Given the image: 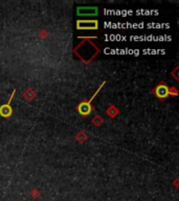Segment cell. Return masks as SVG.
<instances>
[{
  "mask_svg": "<svg viewBox=\"0 0 179 201\" xmlns=\"http://www.w3.org/2000/svg\"><path fill=\"white\" fill-rule=\"evenodd\" d=\"M105 84H106V82H103V83L101 84V86L98 88V90L94 92V94L89 99V100H88V101H83L82 103H80L79 105L77 106V112H79V113L81 114L82 116H88V115H90V114H91V112L93 111V109H94L93 106L91 105L92 101H93V99L96 98V96H98V93L100 92V90L102 89L103 87H104Z\"/></svg>",
  "mask_w": 179,
  "mask_h": 201,
  "instance_id": "6da1fadb",
  "label": "cell"
},
{
  "mask_svg": "<svg viewBox=\"0 0 179 201\" xmlns=\"http://www.w3.org/2000/svg\"><path fill=\"white\" fill-rule=\"evenodd\" d=\"M154 94L157 96L158 100H160L161 102L165 101L170 96V88L168 87V85L163 82L159 83L158 85L155 87L154 89Z\"/></svg>",
  "mask_w": 179,
  "mask_h": 201,
  "instance_id": "7a4b0ae2",
  "label": "cell"
},
{
  "mask_svg": "<svg viewBox=\"0 0 179 201\" xmlns=\"http://www.w3.org/2000/svg\"><path fill=\"white\" fill-rule=\"evenodd\" d=\"M15 93H16V90L14 89L12 92V94H11L10 100H8V103L0 106V116H2V117H4V118H8L12 116L13 109H12V106H11V103H12L13 99H14Z\"/></svg>",
  "mask_w": 179,
  "mask_h": 201,
  "instance_id": "3957f363",
  "label": "cell"
},
{
  "mask_svg": "<svg viewBox=\"0 0 179 201\" xmlns=\"http://www.w3.org/2000/svg\"><path fill=\"white\" fill-rule=\"evenodd\" d=\"M77 29H99V21L98 20H77Z\"/></svg>",
  "mask_w": 179,
  "mask_h": 201,
  "instance_id": "277c9868",
  "label": "cell"
},
{
  "mask_svg": "<svg viewBox=\"0 0 179 201\" xmlns=\"http://www.w3.org/2000/svg\"><path fill=\"white\" fill-rule=\"evenodd\" d=\"M77 13L79 16H96L98 8L96 6H80L77 8Z\"/></svg>",
  "mask_w": 179,
  "mask_h": 201,
  "instance_id": "5b68a950",
  "label": "cell"
}]
</instances>
